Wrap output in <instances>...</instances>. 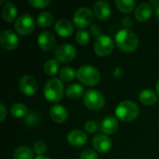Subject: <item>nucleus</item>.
<instances>
[{
  "instance_id": "nucleus-30",
  "label": "nucleus",
  "mask_w": 159,
  "mask_h": 159,
  "mask_svg": "<svg viewBox=\"0 0 159 159\" xmlns=\"http://www.w3.org/2000/svg\"><path fill=\"white\" fill-rule=\"evenodd\" d=\"M33 149L37 156H44V154L48 151V145L43 141H36L34 143Z\"/></svg>"
},
{
  "instance_id": "nucleus-14",
  "label": "nucleus",
  "mask_w": 159,
  "mask_h": 159,
  "mask_svg": "<svg viewBox=\"0 0 159 159\" xmlns=\"http://www.w3.org/2000/svg\"><path fill=\"white\" fill-rule=\"evenodd\" d=\"M49 116L54 122L63 123L68 119V111L61 104H54L49 109Z\"/></svg>"
},
{
  "instance_id": "nucleus-8",
  "label": "nucleus",
  "mask_w": 159,
  "mask_h": 159,
  "mask_svg": "<svg viewBox=\"0 0 159 159\" xmlns=\"http://www.w3.org/2000/svg\"><path fill=\"white\" fill-rule=\"evenodd\" d=\"M53 55L54 59L57 60L59 62L66 63L75 60V58L76 57V49L73 45L64 43L55 48Z\"/></svg>"
},
{
  "instance_id": "nucleus-34",
  "label": "nucleus",
  "mask_w": 159,
  "mask_h": 159,
  "mask_svg": "<svg viewBox=\"0 0 159 159\" xmlns=\"http://www.w3.org/2000/svg\"><path fill=\"white\" fill-rule=\"evenodd\" d=\"M101 32H102V28L100 27V25L98 24H93L90 26V29H89V34L92 35V36H95L96 38L98 36L101 35Z\"/></svg>"
},
{
  "instance_id": "nucleus-31",
  "label": "nucleus",
  "mask_w": 159,
  "mask_h": 159,
  "mask_svg": "<svg viewBox=\"0 0 159 159\" xmlns=\"http://www.w3.org/2000/svg\"><path fill=\"white\" fill-rule=\"evenodd\" d=\"M28 3L33 7L40 9V8H44L48 7L50 4V1L49 0H31V1H28Z\"/></svg>"
},
{
  "instance_id": "nucleus-33",
  "label": "nucleus",
  "mask_w": 159,
  "mask_h": 159,
  "mask_svg": "<svg viewBox=\"0 0 159 159\" xmlns=\"http://www.w3.org/2000/svg\"><path fill=\"white\" fill-rule=\"evenodd\" d=\"M98 129L97 124L93 120H89L85 124V129L88 133H94Z\"/></svg>"
},
{
  "instance_id": "nucleus-38",
  "label": "nucleus",
  "mask_w": 159,
  "mask_h": 159,
  "mask_svg": "<svg viewBox=\"0 0 159 159\" xmlns=\"http://www.w3.org/2000/svg\"><path fill=\"white\" fill-rule=\"evenodd\" d=\"M156 14H157V18L159 19V6L157 7H156Z\"/></svg>"
},
{
  "instance_id": "nucleus-12",
  "label": "nucleus",
  "mask_w": 159,
  "mask_h": 159,
  "mask_svg": "<svg viewBox=\"0 0 159 159\" xmlns=\"http://www.w3.org/2000/svg\"><path fill=\"white\" fill-rule=\"evenodd\" d=\"M93 148L99 153H107L111 150L113 143L112 140L103 134L96 135L92 140Z\"/></svg>"
},
{
  "instance_id": "nucleus-35",
  "label": "nucleus",
  "mask_w": 159,
  "mask_h": 159,
  "mask_svg": "<svg viewBox=\"0 0 159 159\" xmlns=\"http://www.w3.org/2000/svg\"><path fill=\"white\" fill-rule=\"evenodd\" d=\"M7 116V109L3 103H0V121H4Z\"/></svg>"
},
{
  "instance_id": "nucleus-7",
  "label": "nucleus",
  "mask_w": 159,
  "mask_h": 159,
  "mask_svg": "<svg viewBox=\"0 0 159 159\" xmlns=\"http://www.w3.org/2000/svg\"><path fill=\"white\" fill-rule=\"evenodd\" d=\"M35 20L34 17L28 13L20 15L16 20L14 24L15 31L21 35H27L34 32L35 28Z\"/></svg>"
},
{
  "instance_id": "nucleus-2",
  "label": "nucleus",
  "mask_w": 159,
  "mask_h": 159,
  "mask_svg": "<svg viewBox=\"0 0 159 159\" xmlns=\"http://www.w3.org/2000/svg\"><path fill=\"white\" fill-rule=\"evenodd\" d=\"M140 114V107L132 101H123L116 108V116L122 122L135 120Z\"/></svg>"
},
{
  "instance_id": "nucleus-17",
  "label": "nucleus",
  "mask_w": 159,
  "mask_h": 159,
  "mask_svg": "<svg viewBox=\"0 0 159 159\" xmlns=\"http://www.w3.org/2000/svg\"><path fill=\"white\" fill-rule=\"evenodd\" d=\"M55 31L61 37H69L74 33V25L68 20H59L55 23Z\"/></svg>"
},
{
  "instance_id": "nucleus-6",
  "label": "nucleus",
  "mask_w": 159,
  "mask_h": 159,
  "mask_svg": "<svg viewBox=\"0 0 159 159\" xmlns=\"http://www.w3.org/2000/svg\"><path fill=\"white\" fill-rule=\"evenodd\" d=\"M94 19V14L89 7H79L73 16V22L75 27L81 29H85L89 26Z\"/></svg>"
},
{
  "instance_id": "nucleus-18",
  "label": "nucleus",
  "mask_w": 159,
  "mask_h": 159,
  "mask_svg": "<svg viewBox=\"0 0 159 159\" xmlns=\"http://www.w3.org/2000/svg\"><path fill=\"white\" fill-rule=\"evenodd\" d=\"M153 14L152 7L147 3L140 4L135 9V18L140 22H144L148 20Z\"/></svg>"
},
{
  "instance_id": "nucleus-9",
  "label": "nucleus",
  "mask_w": 159,
  "mask_h": 159,
  "mask_svg": "<svg viewBox=\"0 0 159 159\" xmlns=\"http://www.w3.org/2000/svg\"><path fill=\"white\" fill-rule=\"evenodd\" d=\"M114 49V41L107 34H101L95 39L94 51L100 57H105L112 53Z\"/></svg>"
},
{
  "instance_id": "nucleus-3",
  "label": "nucleus",
  "mask_w": 159,
  "mask_h": 159,
  "mask_svg": "<svg viewBox=\"0 0 159 159\" xmlns=\"http://www.w3.org/2000/svg\"><path fill=\"white\" fill-rule=\"evenodd\" d=\"M43 93L48 102H59L62 100L64 93L63 83L59 78H51L46 83Z\"/></svg>"
},
{
  "instance_id": "nucleus-25",
  "label": "nucleus",
  "mask_w": 159,
  "mask_h": 159,
  "mask_svg": "<svg viewBox=\"0 0 159 159\" xmlns=\"http://www.w3.org/2000/svg\"><path fill=\"white\" fill-rule=\"evenodd\" d=\"M13 157L14 159H33L34 152L27 146H20L15 150Z\"/></svg>"
},
{
  "instance_id": "nucleus-5",
  "label": "nucleus",
  "mask_w": 159,
  "mask_h": 159,
  "mask_svg": "<svg viewBox=\"0 0 159 159\" xmlns=\"http://www.w3.org/2000/svg\"><path fill=\"white\" fill-rule=\"evenodd\" d=\"M83 101L86 107L91 111H99L102 109L105 103L103 95L95 89L87 90L84 94Z\"/></svg>"
},
{
  "instance_id": "nucleus-20",
  "label": "nucleus",
  "mask_w": 159,
  "mask_h": 159,
  "mask_svg": "<svg viewBox=\"0 0 159 159\" xmlns=\"http://www.w3.org/2000/svg\"><path fill=\"white\" fill-rule=\"evenodd\" d=\"M139 100L143 105L152 106V105H155L157 102L158 97H157V94L155 91H153L152 89H143V91L140 92Z\"/></svg>"
},
{
  "instance_id": "nucleus-28",
  "label": "nucleus",
  "mask_w": 159,
  "mask_h": 159,
  "mask_svg": "<svg viewBox=\"0 0 159 159\" xmlns=\"http://www.w3.org/2000/svg\"><path fill=\"white\" fill-rule=\"evenodd\" d=\"M76 76V72L71 67H62L60 70V78L63 82H71Z\"/></svg>"
},
{
  "instance_id": "nucleus-24",
  "label": "nucleus",
  "mask_w": 159,
  "mask_h": 159,
  "mask_svg": "<svg viewBox=\"0 0 159 159\" xmlns=\"http://www.w3.org/2000/svg\"><path fill=\"white\" fill-rule=\"evenodd\" d=\"M53 20H54L53 14L48 11L41 12L36 19V22L40 27H48L52 24Z\"/></svg>"
},
{
  "instance_id": "nucleus-32",
  "label": "nucleus",
  "mask_w": 159,
  "mask_h": 159,
  "mask_svg": "<svg viewBox=\"0 0 159 159\" xmlns=\"http://www.w3.org/2000/svg\"><path fill=\"white\" fill-rule=\"evenodd\" d=\"M80 159H99L97 153L91 149H86L80 155Z\"/></svg>"
},
{
  "instance_id": "nucleus-36",
  "label": "nucleus",
  "mask_w": 159,
  "mask_h": 159,
  "mask_svg": "<svg viewBox=\"0 0 159 159\" xmlns=\"http://www.w3.org/2000/svg\"><path fill=\"white\" fill-rule=\"evenodd\" d=\"M34 159H50L49 157H45V156H37Z\"/></svg>"
},
{
  "instance_id": "nucleus-15",
  "label": "nucleus",
  "mask_w": 159,
  "mask_h": 159,
  "mask_svg": "<svg viewBox=\"0 0 159 159\" xmlns=\"http://www.w3.org/2000/svg\"><path fill=\"white\" fill-rule=\"evenodd\" d=\"M87 141H88V135L84 131L79 129L72 130L67 135V142L72 146H75V147L83 146L84 144H86Z\"/></svg>"
},
{
  "instance_id": "nucleus-1",
  "label": "nucleus",
  "mask_w": 159,
  "mask_h": 159,
  "mask_svg": "<svg viewBox=\"0 0 159 159\" xmlns=\"http://www.w3.org/2000/svg\"><path fill=\"white\" fill-rule=\"evenodd\" d=\"M115 42L116 47L123 52L131 53L138 48L139 46V38L137 34L131 30L125 28L119 30L116 36Z\"/></svg>"
},
{
  "instance_id": "nucleus-19",
  "label": "nucleus",
  "mask_w": 159,
  "mask_h": 159,
  "mask_svg": "<svg viewBox=\"0 0 159 159\" xmlns=\"http://www.w3.org/2000/svg\"><path fill=\"white\" fill-rule=\"evenodd\" d=\"M1 14L5 21L12 22L18 14L17 7L11 2H7L1 8Z\"/></svg>"
},
{
  "instance_id": "nucleus-23",
  "label": "nucleus",
  "mask_w": 159,
  "mask_h": 159,
  "mask_svg": "<svg viewBox=\"0 0 159 159\" xmlns=\"http://www.w3.org/2000/svg\"><path fill=\"white\" fill-rule=\"evenodd\" d=\"M43 70L47 75H49V76L55 75L60 70V62L55 59H50L45 62Z\"/></svg>"
},
{
  "instance_id": "nucleus-29",
  "label": "nucleus",
  "mask_w": 159,
  "mask_h": 159,
  "mask_svg": "<svg viewBox=\"0 0 159 159\" xmlns=\"http://www.w3.org/2000/svg\"><path fill=\"white\" fill-rule=\"evenodd\" d=\"M75 40L76 42L81 46H86L90 41V34L85 29L78 30L75 34Z\"/></svg>"
},
{
  "instance_id": "nucleus-10",
  "label": "nucleus",
  "mask_w": 159,
  "mask_h": 159,
  "mask_svg": "<svg viewBox=\"0 0 159 159\" xmlns=\"http://www.w3.org/2000/svg\"><path fill=\"white\" fill-rule=\"evenodd\" d=\"M19 88L21 93L26 96H33L38 90V85L36 80L30 75H25L20 77L19 82Z\"/></svg>"
},
{
  "instance_id": "nucleus-4",
  "label": "nucleus",
  "mask_w": 159,
  "mask_h": 159,
  "mask_svg": "<svg viewBox=\"0 0 159 159\" xmlns=\"http://www.w3.org/2000/svg\"><path fill=\"white\" fill-rule=\"evenodd\" d=\"M76 77L83 85L93 87L99 84L101 74L99 70L92 65H83L76 72Z\"/></svg>"
},
{
  "instance_id": "nucleus-13",
  "label": "nucleus",
  "mask_w": 159,
  "mask_h": 159,
  "mask_svg": "<svg viewBox=\"0 0 159 159\" xmlns=\"http://www.w3.org/2000/svg\"><path fill=\"white\" fill-rule=\"evenodd\" d=\"M37 44L41 49H43L45 51H49L55 47L56 39H55L54 34L51 32L45 31V32H42L38 35Z\"/></svg>"
},
{
  "instance_id": "nucleus-21",
  "label": "nucleus",
  "mask_w": 159,
  "mask_h": 159,
  "mask_svg": "<svg viewBox=\"0 0 159 159\" xmlns=\"http://www.w3.org/2000/svg\"><path fill=\"white\" fill-rule=\"evenodd\" d=\"M118 128V122L114 116H107L102 122V130L104 134L112 135L114 134Z\"/></svg>"
},
{
  "instance_id": "nucleus-22",
  "label": "nucleus",
  "mask_w": 159,
  "mask_h": 159,
  "mask_svg": "<svg viewBox=\"0 0 159 159\" xmlns=\"http://www.w3.org/2000/svg\"><path fill=\"white\" fill-rule=\"evenodd\" d=\"M84 93V88L79 84H71L67 87L65 90L66 96L71 100L79 99Z\"/></svg>"
},
{
  "instance_id": "nucleus-37",
  "label": "nucleus",
  "mask_w": 159,
  "mask_h": 159,
  "mask_svg": "<svg viewBox=\"0 0 159 159\" xmlns=\"http://www.w3.org/2000/svg\"><path fill=\"white\" fill-rule=\"evenodd\" d=\"M156 89H157V95L159 96V79L157 80V85H156Z\"/></svg>"
},
{
  "instance_id": "nucleus-26",
  "label": "nucleus",
  "mask_w": 159,
  "mask_h": 159,
  "mask_svg": "<svg viewBox=\"0 0 159 159\" xmlns=\"http://www.w3.org/2000/svg\"><path fill=\"white\" fill-rule=\"evenodd\" d=\"M116 7L123 13H130L134 10L135 1L133 0H116Z\"/></svg>"
},
{
  "instance_id": "nucleus-11",
  "label": "nucleus",
  "mask_w": 159,
  "mask_h": 159,
  "mask_svg": "<svg viewBox=\"0 0 159 159\" xmlns=\"http://www.w3.org/2000/svg\"><path fill=\"white\" fill-rule=\"evenodd\" d=\"M0 42L4 48L7 50H14L19 46V37L15 32L7 29L0 34Z\"/></svg>"
},
{
  "instance_id": "nucleus-16",
  "label": "nucleus",
  "mask_w": 159,
  "mask_h": 159,
  "mask_svg": "<svg viewBox=\"0 0 159 159\" xmlns=\"http://www.w3.org/2000/svg\"><path fill=\"white\" fill-rule=\"evenodd\" d=\"M111 7L106 1L101 0L94 4V15L101 20H105L111 16Z\"/></svg>"
},
{
  "instance_id": "nucleus-27",
  "label": "nucleus",
  "mask_w": 159,
  "mask_h": 159,
  "mask_svg": "<svg viewBox=\"0 0 159 159\" xmlns=\"http://www.w3.org/2000/svg\"><path fill=\"white\" fill-rule=\"evenodd\" d=\"M27 113H28L27 107L20 102L14 103L10 108V114L12 115V116L16 118H22L27 115Z\"/></svg>"
}]
</instances>
